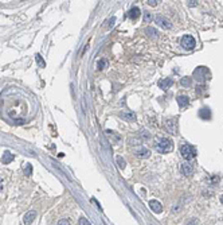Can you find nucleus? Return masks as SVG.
<instances>
[{
    "label": "nucleus",
    "mask_w": 223,
    "mask_h": 225,
    "mask_svg": "<svg viewBox=\"0 0 223 225\" xmlns=\"http://www.w3.org/2000/svg\"><path fill=\"white\" fill-rule=\"evenodd\" d=\"M149 154H151V152H149V150H148V148H140L137 151V155L140 156V158H148Z\"/></svg>",
    "instance_id": "16"
},
{
    "label": "nucleus",
    "mask_w": 223,
    "mask_h": 225,
    "mask_svg": "<svg viewBox=\"0 0 223 225\" xmlns=\"http://www.w3.org/2000/svg\"><path fill=\"white\" fill-rule=\"evenodd\" d=\"M185 225H199V223H198V220H196V219H192V220L188 221V223L185 224Z\"/></svg>",
    "instance_id": "24"
},
{
    "label": "nucleus",
    "mask_w": 223,
    "mask_h": 225,
    "mask_svg": "<svg viewBox=\"0 0 223 225\" xmlns=\"http://www.w3.org/2000/svg\"><path fill=\"white\" fill-rule=\"evenodd\" d=\"M13 159H15V156H13V154H11L9 151H5L4 155H3V163H4V165H8V163H11Z\"/></svg>",
    "instance_id": "14"
},
{
    "label": "nucleus",
    "mask_w": 223,
    "mask_h": 225,
    "mask_svg": "<svg viewBox=\"0 0 223 225\" xmlns=\"http://www.w3.org/2000/svg\"><path fill=\"white\" fill-rule=\"evenodd\" d=\"M180 154L184 159L190 161V159L196 156V150H195V147L191 144H184V146H181V148H180Z\"/></svg>",
    "instance_id": "1"
},
{
    "label": "nucleus",
    "mask_w": 223,
    "mask_h": 225,
    "mask_svg": "<svg viewBox=\"0 0 223 225\" xmlns=\"http://www.w3.org/2000/svg\"><path fill=\"white\" fill-rule=\"evenodd\" d=\"M2 189H3V181L0 178V192H2Z\"/></svg>",
    "instance_id": "30"
},
{
    "label": "nucleus",
    "mask_w": 223,
    "mask_h": 225,
    "mask_svg": "<svg viewBox=\"0 0 223 225\" xmlns=\"http://www.w3.org/2000/svg\"><path fill=\"white\" fill-rule=\"evenodd\" d=\"M221 201H222V204H223V196H222V198H221Z\"/></svg>",
    "instance_id": "31"
},
{
    "label": "nucleus",
    "mask_w": 223,
    "mask_h": 225,
    "mask_svg": "<svg viewBox=\"0 0 223 225\" xmlns=\"http://www.w3.org/2000/svg\"><path fill=\"white\" fill-rule=\"evenodd\" d=\"M188 3V6L190 7H195V6H198V2H195V0H191V2H187Z\"/></svg>",
    "instance_id": "27"
},
{
    "label": "nucleus",
    "mask_w": 223,
    "mask_h": 225,
    "mask_svg": "<svg viewBox=\"0 0 223 225\" xmlns=\"http://www.w3.org/2000/svg\"><path fill=\"white\" fill-rule=\"evenodd\" d=\"M26 174H27V175H31V166H30V165H27V171H26Z\"/></svg>",
    "instance_id": "28"
},
{
    "label": "nucleus",
    "mask_w": 223,
    "mask_h": 225,
    "mask_svg": "<svg viewBox=\"0 0 223 225\" xmlns=\"http://www.w3.org/2000/svg\"><path fill=\"white\" fill-rule=\"evenodd\" d=\"M106 134H109V135H112V136H113V131H109V129H108V131H106ZM116 140H117V142L120 140V138H118V136H116Z\"/></svg>",
    "instance_id": "29"
},
{
    "label": "nucleus",
    "mask_w": 223,
    "mask_h": 225,
    "mask_svg": "<svg viewBox=\"0 0 223 225\" xmlns=\"http://www.w3.org/2000/svg\"><path fill=\"white\" fill-rule=\"evenodd\" d=\"M117 163H118V166H120V169H125V161L121 156H117Z\"/></svg>",
    "instance_id": "21"
},
{
    "label": "nucleus",
    "mask_w": 223,
    "mask_h": 225,
    "mask_svg": "<svg viewBox=\"0 0 223 225\" xmlns=\"http://www.w3.org/2000/svg\"><path fill=\"white\" fill-rule=\"evenodd\" d=\"M194 76L199 77V80H206V78H207V76H208V70L206 69V67L200 66V67H198V69L194 71Z\"/></svg>",
    "instance_id": "6"
},
{
    "label": "nucleus",
    "mask_w": 223,
    "mask_h": 225,
    "mask_svg": "<svg viewBox=\"0 0 223 225\" xmlns=\"http://www.w3.org/2000/svg\"><path fill=\"white\" fill-rule=\"evenodd\" d=\"M181 173H183L184 175H191V174L194 173L192 165H190V163H184V165H181Z\"/></svg>",
    "instance_id": "12"
},
{
    "label": "nucleus",
    "mask_w": 223,
    "mask_h": 225,
    "mask_svg": "<svg viewBox=\"0 0 223 225\" xmlns=\"http://www.w3.org/2000/svg\"><path fill=\"white\" fill-rule=\"evenodd\" d=\"M58 225H70V223H69V220H60Z\"/></svg>",
    "instance_id": "26"
},
{
    "label": "nucleus",
    "mask_w": 223,
    "mask_h": 225,
    "mask_svg": "<svg viewBox=\"0 0 223 225\" xmlns=\"http://www.w3.org/2000/svg\"><path fill=\"white\" fill-rule=\"evenodd\" d=\"M36 61H38V63H39V66H40V67H45V66H46L45 61L42 59V57H40V54H36Z\"/></svg>",
    "instance_id": "19"
},
{
    "label": "nucleus",
    "mask_w": 223,
    "mask_h": 225,
    "mask_svg": "<svg viewBox=\"0 0 223 225\" xmlns=\"http://www.w3.org/2000/svg\"><path fill=\"white\" fill-rule=\"evenodd\" d=\"M199 117L203 119V120H208V119H211V111L208 108H202L199 111Z\"/></svg>",
    "instance_id": "10"
},
{
    "label": "nucleus",
    "mask_w": 223,
    "mask_h": 225,
    "mask_svg": "<svg viewBox=\"0 0 223 225\" xmlns=\"http://www.w3.org/2000/svg\"><path fill=\"white\" fill-rule=\"evenodd\" d=\"M145 32H147V34H149V35L152 36V38L157 35V31H156V30H155V29H147V30H145Z\"/></svg>",
    "instance_id": "20"
},
{
    "label": "nucleus",
    "mask_w": 223,
    "mask_h": 225,
    "mask_svg": "<svg viewBox=\"0 0 223 225\" xmlns=\"http://www.w3.org/2000/svg\"><path fill=\"white\" fill-rule=\"evenodd\" d=\"M35 219H36V212L31 210V212H28V213L24 214V217H23V223H24L26 225H30Z\"/></svg>",
    "instance_id": "8"
},
{
    "label": "nucleus",
    "mask_w": 223,
    "mask_h": 225,
    "mask_svg": "<svg viewBox=\"0 0 223 225\" xmlns=\"http://www.w3.org/2000/svg\"><path fill=\"white\" fill-rule=\"evenodd\" d=\"M149 208L153 210L155 213H160L161 210H163V206H161V204L157 200H151L149 201Z\"/></svg>",
    "instance_id": "7"
},
{
    "label": "nucleus",
    "mask_w": 223,
    "mask_h": 225,
    "mask_svg": "<svg viewBox=\"0 0 223 225\" xmlns=\"http://www.w3.org/2000/svg\"><path fill=\"white\" fill-rule=\"evenodd\" d=\"M181 85H183V86H190L191 85V78L190 77H184V78H181Z\"/></svg>",
    "instance_id": "18"
},
{
    "label": "nucleus",
    "mask_w": 223,
    "mask_h": 225,
    "mask_svg": "<svg viewBox=\"0 0 223 225\" xmlns=\"http://www.w3.org/2000/svg\"><path fill=\"white\" fill-rule=\"evenodd\" d=\"M155 22H156V25L163 27V29H171L172 27V23L167 18H164L163 15H157L156 18H155Z\"/></svg>",
    "instance_id": "4"
},
{
    "label": "nucleus",
    "mask_w": 223,
    "mask_h": 225,
    "mask_svg": "<svg viewBox=\"0 0 223 225\" xmlns=\"http://www.w3.org/2000/svg\"><path fill=\"white\" fill-rule=\"evenodd\" d=\"M188 100H190V98H188L187 96H179V97H177V104H179V107H180V108L187 107L188 103H190Z\"/></svg>",
    "instance_id": "15"
},
{
    "label": "nucleus",
    "mask_w": 223,
    "mask_h": 225,
    "mask_svg": "<svg viewBox=\"0 0 223 225\" xmlns=\"http://www.w3.org/2000/svg\"><path fill=\"white\" fill-rule=\"evenodd\" d=\"M78 225H92V224H90V221H87L86 219H83V217H82V219H79Z\"/></svg>",
    "instance_id": "23"
},
{
    "label": "nucleus",
    "mask_w": 223,
    "mask_h": 225,
    "mask_svg": "<svg viewBox=\"0 0 223 225\" xmlns=\"http://www.w3.org/2000/svg\"><path fill=\"white\" fill-rule=\"evenodd\" d=\"M172 84H174V81H172L171 78H163V80L159 81V88L165 90V89H168V88H171Z\"/></svg>",
    "instance_id": "9"
},
{
    "label": "nucleus",
    "mask_w": 223,
    "mask_h": 225,
    "mask_svg": "<svg viewBox=\"0 0 223 225\" xmlns=\"http://www.w3.org/2000/svg\"><path fill=\"white\" fill-rule=\"evenodd\" d=\"M144 20L147 23H149L151 20H152V15H151V12H144Z\"/></svg>",
    "instance_id": "22"
},
{
    "label": "nucleus",
    "mask_w": 223,
    "mask_h": 225,
    "mask_svg": "<svg viewBox=\"0 0 223 225\" xmlns=\"http://www.w3.org/2000/svg\"><path fill=\"white\" fill-rule=\"evenodd\" d=\"M180 43H181V46H183V49H185V50H192L196 46V40H195L194 36H191V35H184L180 40Z\"/></svg>",
    "instance_id": "3"
},
{
    "label": "nucleus",
    "mask_w": 223,
    "mask_h": 225,
    "mask_svg": "<svg viewBox=\"0 0 223 225\" xmlns=\"http://www.w3.org/2000/svg\"><path fill=\"white\" fill-rule=\"evenodd\" d=\"M140 13H141V11H140V8L138 7H133V8L129 11V13H128V16H129L130 19H137L138 16H140Z\"/></svg>",
    "instance_id": "13"
},
{
    "label": "nucleus",
    "mask_w": 223,
    "mask_h": 225,
    "mask_svg": "<svg viewBox=\"0 0 223 225\" xmlns=\"http://www.w3.org/2000/svg\"><path fill=\"white\" fill-rule=\"evenodd\" d=\"M165 127L171 134H177V120H175V119H170L165 121Z\"/></svg>",
    "instance_id": "5"
},
{
    "label": "nucleus",
    "mask_w": 223,
    "mask_h": 225,
    "mask_svg": "<svg viewBox=\"0 0 223 225\" xmlns=\"http://www.w3.org/2000/svg\"><path fill=\"white\" fill-rule=\"evenodd\" d=\"M97 66H98V69H105V67H108V61L106 59H100L98 62H97Z\"/></svg>",
    "instance_id": "17"
},
{
    "label": "nucleus",
    "mask_w": 223,
    "mask_h": 225,
    "mask_svg": "<svg viewBox=\"0 0 223 225\" xmlns=\"http://www.w3.org/2000/svg\"><path fill=\"white\" fill-rule=\"evenodd\" d=\"M120 117H121V119H125V120H128V121L136 120V115H134L133 112H121V113H120Z\"/></svg>",
    "instance_id": "11"
},
{
    "label": "nucleus",
    "mask_w": 223,
    "mask_h": 225,
    "mask_svg": "<svg viewBox=\"0 0 223 225\" xmlns=\"http://www.w3.org/2000/svg\"><path fill=\"white\" fill-rule=\"evenodd\" d=\"M157 0H148V4L149 6H152V7H155V6H157Z\"/></svg>",
    "instance_id": "25"
},
{
    "label": "nucleus",
    "mask_w": 223,
    "mask_h": 225,
    "mask_svg": "<svg viewBox=\"0 0 223 225\" xmlns=\"http://www.w3.org/2000/svg\"><path fill=\"white\" fill-rule=\"evenodd\" d=\"M172 148H174V143L170 138H163L157 146V150L160 152H170L172 151Z\"/></svg>",
    "instance_id": "2"
}]
</instances>
